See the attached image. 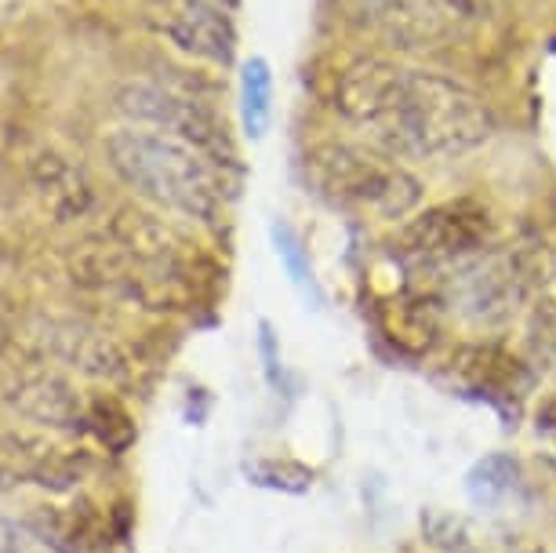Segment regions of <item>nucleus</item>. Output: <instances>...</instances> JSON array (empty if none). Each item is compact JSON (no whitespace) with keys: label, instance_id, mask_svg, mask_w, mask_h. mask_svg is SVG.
<instances>
[{"label":"nucleus","instance_id":"1","mask_svg":"<svg viewBox=\"0 0 556 553\" xmlns=\"http://www.w3.org/2000/svg\"><path fill=\"white\" fill-rule=\"evenodd\" d=\"M110 168L117 179L164 212L197 223H215L226 212V179L215 156L167 131L124 124L106 139Z\"/></svg>","mask_w":556,"mask_h":553},{"label":"nucleus","instance_id":"2","mask_svg":"<svg viewBox=\"0 0 556 553\" xmlns=\"http://www.w3.org/2000/svg\"><path fill=\"white\" fill-rule=\"evenodd\" d=\"M379 135L412 156H466L495 135V113L469 85L433 70H407Z\"/></svg>","mask_w":556,"mask_h":553},{"label":"nucleus","instance_id":"3","mask_svg":"<svg viewBox=\"0 0 556 553\" xmlns=\"http://www.w3.org/2000/svg\"><path fill=\"white\" fill-rule=\"evenodd\" d=\"M309 183L339 212L401 223L422 204V183L396 156L356 142H320L306 156Z\"/></svg>","mask_w":556,"mask_h":553},{"label":"nucleus","instance_id":"4","mask_svg":"<svg viewBox=\"0 0 556 553\" xmlns=\"http://www.w3.org/2000/svg\"><path fill=\"white\" fill-rule=\"evenodd\" d=\"M495 241V218L484 201L455 197L440 201L426 212H415L396 229L393 252L418 274H447L458 263L488 252Z\"/></svg>","mask_w":556,"mask_h":553},{"label":"nucleus","instance_id":"5","mask_svg":"<svg viewBox=\"0 0 556 553\" xmlns=\"http://www.w3.org/2000/svg\"><path fill=\"white\" fill-rule=\"evenodd\" d=\"M444 299L480 328H498L517 317L531 291V259L523 252H480L444 274Z\"/></svg>","mask_w":556,"mask_h":553},{"label":"nucleus","instance_id":"6","mask_svg":"<svg viewBox=\"0 0 556 553\" xmlns=\"http://www.w3.org/2000/svg\"><path fill=\"white\" fill-rule=\"evenodd\" d=\"M117 106L131 124L186 139L207 156L226 150V124L215 117L212 106H204L201 99H193L182 88L156 85V80H131L121 88Z\"/></svg>","mask_w":556,"mask_h":553},{"label":"nucleus","instance_id":"7","mask_svg":"<svg viewBox=\"0 0 556 553\" xmlns=\"http://www.w3.org/2000/svg\"><path fill=\"white\" fill-rule=\"evenodd\" d=\"M444 372L462 398L484 401L498 412H517L534 386L528 364L498 342H466L447 357Z\"/></svg>","mask_w":556,"mask_h":553},{"label":"nucleus","instance_id":"8","mask_svg":"<svg viewBox=\"0 0 556 553\" xmlns=\"http://www.w3.org/2000/svg\"><path fill=\"white\" fill-rule=\"evenodd\" d=\"M401 77H404V66H396V62L353 59V62H345L339 70V77H334L331 106L350 124L379 131L396 102Z\"/></svg>","mask_w":556,"mask_h":553},{"label":"nucleus","instance_id":"9","mask_svg":"<svg viewBox=\"0 0 556 553\" xmlns=\"http://www.w3.org/2000/svg\"><path fill=\"white\" fill-rule=\"evenodd\" d=\"M161 34L178 51L212 66H229L237 55L233 15L215 0H175L161 18Z\"/></svg>","mask_w":556,"mask_h":553},{"label":"nucleus","instance_id":"10","mask_svg":"<svg viewBox=\"0 0 556 553\" xmlns=\"http://www.w3.org/2000/svg\"><path fill=\"white\" fill-rule=\"evenodd\" d=\"M375 325L390 347L422 357L444 336V299L426 288H401L375 302Z\"/></svg>","mask_w":556,"mask_h":553},{"label":"nucleus","instance_id":"11","mask_svg":"<svg viewBox=\"0 0 556 553\" xmlns=\"http://www.w3.org/2000/svg\"><path fill=\"white\" fill-rule=\"evenodd\" d=\"M8 401H12V409L23 415V419L45 426V430H59V433L88 430V401H84L77 386L59 372L23 375V379L12 386Z\"/></svg>","mask_w":556,"mask_h":553},{"label":"nucleus","instance_id":"12","mask_svg":"<svg viewBox=\"0 0 556 553\" xmlns=\"http://www.w3.org/2000/svg\"><path fill=\"white\" fill-rule=\"evenodd\" d=\"M23 525L45 542L48 553H88L99 546V536L110 531L106 520L88 499H77L73 506H34Z\"/></svg>","mask_w":556,"mask_h":553},{"label":"nucleus","instance_id":"13","mask_svg":"<svg viewBox=\"0 0 556 553\" xmlns=\"http://www.w3.org/2000/svg\"><path fill=\"white\" fill-rule=\"evenodd\" d=\"M523 469L509 452H491L477 458L466 474V495L477 510H502L520 495Z\"/></svg>","mask_w":556,"mask_h":553},{"label":"nucleus","instance_id":"14","mask_svg":"<svg viewBox=\"0 0 556 553\" xmlns=\"http://www.w3.org/2000/svg\"><path fill=\"white\" fill-rule=\"evenodd\" d=\"M88 433L106 448L110 455L131 452V444L139 441V423L128 412V404L113 393H96L88 401Z\"/></svg>","mask_w":556,"mask_h":553},{"label":"nucleus","instance_id":"15","mask_svg":"<svg viewBox=\"0 0 556 553\" xmlns=\"http://www.w3.org/2000/svg\"><path fill=\"white\" fill-rule=\"evenodd\" d=\"M240 121L248 139H262L273 121V70L262 55L248 59L240 70Z\"/></svg>","mask_w":556,"mask_h":553},{"label":"nucleus","instance_id":"16","mask_svg":"<svg viewBox=\"0 0 556 553\" xmlns=\"http://www.w3.org/2000/svg\"><path fill=\"white\" fill-rule=\"evenodd\" d=\"M91 466H96V458H91L88 448L51 444V452L45 455V463H40V469H37L34 485L45 488V492H51V495H70V492H77L84 477L91 474Z\"/></svg>","mask_w":556,"mask_h":553},{"label":"nucleus","instance_id":"17","mask_svg":"<svg viewBox=\"0 0 556 553\" xmlns=\"http://www.w3.org/2000/svg\"><path fill=\"white\" fill-rule=\"evenodd\" d=\"M51 452L48 437L37 433H4L0 437V488L34 485L40 463Z\"/></svg>","mask_w":556,"mask_h":553},{"label":"nucleus","instance_id":"18","mask_svg":"<svg viewBox=\"0 0 556 553\" xmlns=\"http://www.w3.org/2000/svg\"><path fill=\"white\" fill-rule=\"evenodd\" d=\"M244 477L248 485L255 488H269V492H285V495H302L313 488V469L299 458H251L244 463Z\"/></svg>","mask_w":556,"mask_h":553},{"label":"nucleus","instance_id":"19","mask_svg":"<svg viewBox=\"0 0 556 553\" xmlns=\"http://www.w3.org/2000/svg\"><path fill=\"white\" fill-rule=\"evenodd\" d=\"M273 244H277L280 263L288 266V274L295 285H309L313 288V266H309V252L302 248L299 234L288 223H273Z\"/></svg>","mask_w":556,"mask_h":553},{"label":"nucleus","instance_id":"20","mask_svg":"<svg viewBox=\"0 0 556 553\" xmlns=\"http://www.w3.org/2000/svg\"><path fill=\"white\" fill-rule=\"evenodd\" d=\"M0 553H48L23 520H0Z\"/></svg>","mask_w":556,"mask_h":553},{"label":"nucleus","instance_id":"21","mask_svg":"<svg viewBox=\"0 0 556 553\" xmlns=\"http://www.w3.org/2000/svg\"><path fill=\"white\" fill-rule=\"evenodd\" d=\"M539 325H542V336H539V353H542V361L556 364V310L539 313Z\"/></svg>","mask_w":556,"mask_h":553},{"label":"nucleus","instance_id":"22","mask_svg":"<svg viewBox=\"0 0 556 553\" xmlns=\"http://www.w3.org/2000/svg\"><path fill=\"white\" fill-rule=\"evenodd\" d=\"M262 357H266L269 382L280 386V357H277V350H273V331H269V325H262Z\"/></svg>","mask_w":556,"mask_h":553},{"label":"nucleus","instance_id":"23","mask_svg":"<svg viewBox=\"0 0 556 553\" xmlns=\"http://www.w3.org/2000/svg\"><path fill=\"white\" fill-rule=\"evenodd\" d=\"M539 430H545V433H553V437H556V398L542 401V409H539Z\"/></svg>","mask_w":556,"mask_h":553},{"label":"nucleus","instance_id":"24","mask_svg":"<svg viewBox=\"0 0 556 553\" xmlns=\"http://www.w3.org/2000/svg\"><path fill=\"white\" fill-rule=\"evenodd\" d=\"M215 4H223V8H229V12H233V4H237V0H215Z\"/></svg>","mask_w":556,"mask_h":553},{"label":"nucleus","instance_id":"25","mask_svg":"<svg viewBox=\"0 0 556 553\" xmlns=\"http://www.w3.org/2000/svg\"><path fill=\"white\" fill-rule=\"evenodd\" d=\"M517 553H545V550H534V546H528V550H517Z\"/></svg>","mask_w":556,"mask_h":553}]
</instances>
